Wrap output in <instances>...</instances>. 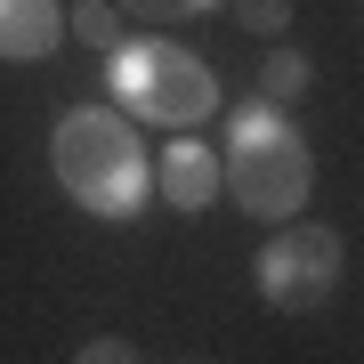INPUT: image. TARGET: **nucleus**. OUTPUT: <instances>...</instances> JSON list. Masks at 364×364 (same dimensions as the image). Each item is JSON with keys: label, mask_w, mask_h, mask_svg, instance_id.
Masks as SVG:
<instances>
[{"label": "nucleus", "mask_w": 364, "mask_h": 364, "mask_svg": "<svg viewBox=\"0 0 364 364\" xmlns=\"http://www.w3.org/2000/svg\"><path fill=\"white\" fill-rule=\"evenodd\" d=\"M49 162H57V186H65L90 219H138L146 210V146H138V130L114 105L65 114L57 138H49Z\"/></svg>", "instance_id": "obj_1"}, {"label": "nucleus", "mask_w": 364, "mask_h": 364, "mask_svg": "<svg viewBox=\"0 0 364 364\" xmlns=\"http://www.w3.org/2000/svg\"><path fill=\"white\" fill-rule=\"evenodd\" d=\"M219 186L251 219H291L316 186V162H308V138L275 114L267 97H251L227 130V154H219Z\"/></svg>", "instance_id": "obj_2"}, {"label": "nucleus", "mask_w": 364, "mask_h": 364, "mask_svg": "<svg viewBox=\"0 0 364 364\" xmlns=\"http://www.w3.org/2000/svg\"><path fill=\"white\" fill-rule=\"evenodd\" d=\"M105 90L130 105L138 122H162V130H195L203 114H219V73L203 57L170 49V41H130V49L105 57Z\"/></svg>", "instance_id": "obj_3"}, {"label": "nucleus", "mask_w": 364, "mask_h": 364, "mask_svg": "<svg viewBox=\"0 0 364 364\" xmlns=\"http://www.w3.org/2000/svg\"><path fill=\"white\" fill-rule=\"evenodd\" d=\"M340 291V235L332 227H291L259 251V299L284 316H308Z\"/></svg>", "instance_id": "obj_4"}, {"label": "nucleus", "mask_w": 364, "mask_h": 364, "mask_svg": "<svg viewBox=\"0 0 364 364\" xmlns=\"http://www.w3.org/2000/svg\"><path fill=\"white\" fill-rule=\"evenodd\" d=\"M65 33V9L57 0H0V57L9 65H41Z\"/></svg>", "instance_id": "obj_5"}, {"label": "nucleus", "mask_w": 364, "mask_h": 364, "mask_svg": "<svg viewBox=\"0 0 364 364\" xmlns=\"http://www.w3.org/2000/svg\"><path fill=\"white\" fill-rule=\"evenodd\" d=\"M210 195H219V154H210L203 138H170V154H162V203L170 210H203Z\"/></svg>", "instance_id": "obj_6"}, {"label": "nucleus", "mask_w": 364, "mask_h": 364, "mask_svg": "<svg viewBox=\"0 0 364 364\" xmlns=\"http://www.w3.org/2000/svg\"><path fill=\"white\" fill-rule=\"evenodd\" d=\"M65 25H73V41H97L105 57L122 49V9H114V0H73V9H65Z\"/></svg>", "instance_id": "obj_7"}, {"label": "nucleus", "mask_w": 364, "mask_h": 364, "mask_svg": "<svg viewBox=\"0 0 364 364\" xmlns=\"http://www.w3.org/2000/svg\"><path fill=\"white\" fill-rule=\"evenodd\" d=\"M299 90H308V57H299V49H267V65H259V97H267V105H291Z\"/></svg>", "instance_id": "obj_8"}, {"label": "nucleus", "mask_w": 364, "mask_h": 364, "mask_svg": "<svg viewBox=\"0 0 364 364\" xmlns=\"http://www.w3.org/2000/svg\"><path fill=\"white\" fill-rule=\"evenodd\" d=\"M114 9H130V16H146V25H186V16L219 9V0H114Z\"/></svg>", "instance_id": "obj_9"}, {"label": "nucleus", "mask_w": 364, "mask_h": 364, "mask_svg": "<svg viewBox=\"0 0 364 364\" xmlns=\"http://www.w3.org/2000/svg\"><path fill=\"white\" fill-rule=\"evenodd\" d=\"M235 16H243V33H259V41H275L291 25V0H235Z\"/></svg>", "instance_id": "obj_10"}, {"label": "nucleus", "mask_w": 364, "mask_h": 364, "mask_svg": "<svg viewBox=\"0 0 364 364\" xmlns=\"http://www.w3.org/2000/svg\"><path fill=\"white\" fill-rule=\"evenodd\" d=\"M73 364H138V348H130V340H114V332H97V340H90V348H81Z\"/></svg>", "instance_id": "obj_11"}]
</instances>
